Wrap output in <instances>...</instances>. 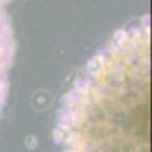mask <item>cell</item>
Masks as SVG:
<instances>
[{
    "mask_svg": "<svg viewBox=\"0 0 152 152\" xmlns=\"http://www.w3.org/2000/svg\"><path fill=\"white\" fill-rule=\"evenodd\" d=\"M9 0H0V113H2L8 88H9V72L14 59V32L9 17Z\"/></svg>",
    "mask_w": 152,
    "mask_h": 152,
    "instance_id": "2",
    "label": "cell"
},
{
    "mask_svg": "<svg viewBox=\"0 0 152 152\" xmlns=\"http://www.w3.org/2000/svg\"><path fill=\"white\" fill-rule=\"evenodd\" d=\"M61 152H151V24L119 31L62 99Z\"/></svg>",
    "mask_w": 152,
    "mask_h": 152,
    "instance_id": "1",
    "label": "cell"
}]
</instances>
